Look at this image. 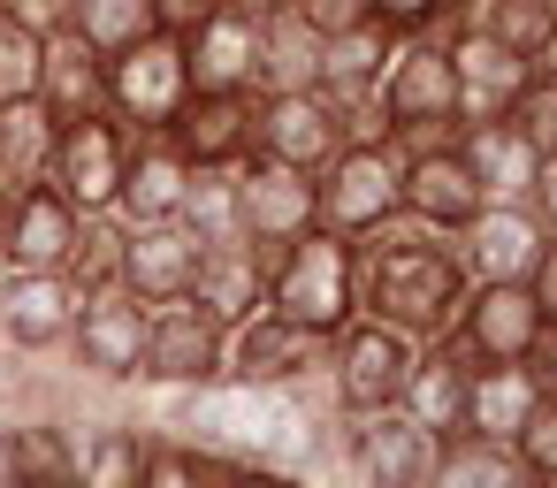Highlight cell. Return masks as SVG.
Listing matches in <instances>:
<instances>
[{
  "instance_id": "6da1fadb",
  "label": "cell",
  "mask_w": 557,
  "mask_h": 488,
  "mask_svg": "<svg viewBox=\"0 0 557 488\" xmlns=\"http://www.w3.org/2000/svg\"><path fill=\"white\" fill-rule=\"evenodd\" d=\"M466 283H473V275H466L458 245H450L443 229H420V222L397 214V222H382V229L359 237L351 305H359L367 321H389V328H405V336L420 343V336H443V328H450Z\"/></svg>"
},
{
  "instance_id": "7a4b0ae2",
  "label": "cell",
  "mask_w": 557,
  "mask_h": 488,
  "mask_svg": "<svg viewBox=\"0 0 557 488\" xmlns=\"http://www.w3.org/2000/svg\"><path fill=\"white\" fill-rule=\"evenodd\" d=\"M382 108H389V146L420 153L458 138V70H450V24L443 32H405L397 54L382 62Z\"/></svg>"
},
{
  "instance_id": "3957f363",
  "label": "cell",
  "mask_w": 557,
  "mask_h": 488,
  "mask_svg": "<svg viewBox=\"0 0 557 488\" xmlns=\"http://www.w3.org/2000/svg\"><path fill=\"white\" fill-rule=\"evenodd\" d=\"M351 267H359V245L336 237V229H298L290 245L268 252V305L306 321V328H344L359 305H351Z\"/></svg>"
},
{
  "instance_id": "277c9868",
  "label": "cell",
  "mask_w": 557,
  "mask_h": 488,
  "mask_svg": "<svg viewBox=\"0 0 557 488\" xmlns=\"http://www.w3.org/2000/svg\"><path fill=\"white\" fill-rule=\"evenodd\" d=\"M313 191H321V229H336V237H367V229H382V222H397L405 214V153L382 138V146H344L321 176H313Z\"/></svg>"
},
{
  "instance_id": "5b68a950",
  "label": "cell",
  "mask_w": 557,
  "mask_h": 488,
  "mask_svg": "<svg viewBox=\"0 0 557 488\" xmlns=\"http://www.w3.org/2000/svg\"><path fill=\"white\" fill-rule=\"evenodd\" d=\"M222 351H230V321L222 313H207L191 290L161 298V305H146V366H138V381H153V389H207V381H222Z\"/></svg>"
},
{
  "instance_id": "8992f818",
  "label": "cell",
  "mask_w": 557,
  "mask_h": 488,
  "mask_svg": "<svg viewBox=\"0 0 557 488\" xmlns=\"http://www.w3.org/2000/svg\"><path fill=\"white\" fill-rule=\"evenodd\" d=\"M184 100H191V77H184V39L176 32L153 24L146 39L108 54V115L123 130H169Z\"/></svg>"
},
{
  "instance_id": "52a82bcc",
  "label": "cell",
  "mask_w": 557,
  "mask_h": 488,
  "mask_svg": "<svg viewBox=\"0 0 557 488\" xmlns=\"http://www.w3.org/2000/svg\"><path fill=\"white\" fill-rule=\"evenodd\" d=\"M344 115L321 85H283V92H252V153L260 161H283V168H306L321 176L336 153H344Z\"/></svg>"
},
{
  "instance_id": "ba28073f",
  "label": "cell",
  "mask_w": 557,
  "mask_h": 488,
  "mask_svg": "<svg viewBox=\"0 0 557 488\" xmlns=\"http://www.w3.org/2000/svg\"><path fill=\"white\" fill-rule=\"evenodd\" d=\"M405 366H412V336H405V328H389V321L351 313V321L329 336V381H336L344 420L389 412V404H397V389H405Z\"/></svg>"
},
{
  "instance_id": "9c48e42d",
  "label": "cell",
  "mask_w": 557,
  "mask_h": 488,
  "mask_svg": "<svg viewBox=\"0 0 557 488\" xmlns=\"http://www.w3.org/2000/svg\"><path fill=\"white\" fill-rule=\"evenodd\" d=\"M313 366H329V328H306L275 305L245 313L222 351V381H252V389H298Z\"/></svg>"
},
{
  "instance_id": "30bf717a",
  "label": "cell",
  "mask_w": 557,
  "mask_h": 488,
  "mask_svg": "<svg viewBox=\"0 0 557 488\" xmlns=\"http://www.w3.org/2000/svg\"><path fill=\"white\" fill-rule=\"evenodd\" d=\"M123 153H131V130H123L115 115H77V123H62V130H54L47 184H54L77 214H115Z\"/></svg>"
},
{
  "instance_id": "8fae6325",
  "label": "cell",
  "mask_w": 557,
  "mask_h": 488,
  "mask_svg": "<svg viewBox=\"0 0 557 488\" xmlns=\"http://www.w3.org/2000/svg\"><path fill=\"white\" fill-rule=\"evenodd\" d=\"M70 351L92 381H138V366H146V298L123 290V283L85 290L77 321H70Z\"/></svg>"
},
{
  "instance_id": "7c38bea8",
  "label": "cell",
  "mask_w": 557,
  "mask_h": 488,
  "mask_svg": "<svg viewBox=\"0 0 557 488\" xmlns=\"http://www.w3.org/2000/svg\"><path fill=\"white\" fill-rule=\"evenodd\" d=\"M313 222H321V191H313L306 168H283V161H260V153L237 161V237L275 252Z\"/></svg>"
},
{
  "instance_id": "4fadbf2b",
  "label": "cell",
  "mask_w": 557,
  "mask_h": 488,
  "mask_svg": "<svg viewBox=\"0 0 557 488\" xmlns=\"http://www.w3.org/2000/svg\"><path fill=\"white\" fill-rule=\"evenodd\" d=\"M549 313L534 305L527 283H466L458 313H450V336L473 351V359H534Z\"/></svg>"
},
{
  "instance_id": "5bb4252c",
  "label": "cell",
  "mask_w": 557,
  "mask_h": 488,
  "mask_svg": "<svg viewBox=\"0 0 557 488\" xmlns=\"http://www.w3.org/2000/svg\"><path fill=\"white\" fill-rule=\"evenodd\" d=\"M77 298L85 290L62 267H0V343L9 351H62Z\"/></svg>"
},
{
  "instance_id": "9a60e30c",
  "label": "cell",
  "mask_w": 557,
  "mask_h": 488,
  "mask_svg": "<svg viewBox=\"0 0 557 488\" xmlns=\"http://www.w3.org/2000/svg\"><path fill=\"white\" fill-rule=\"evenodd\" d=\"M488 207V191H481V176L466 168V153H458V138H443V146H420V153H405V222H420V229H443V237H458L473 214Z\"/></svg>"
},
{
  "instance_id": "2e32d148",
  "label": "cell",
  "mask_w": 557,
  "mask_h": 488,
  "mask_svg": "<svg viewBox=\"0 0 557 488\" xmlns=\"http://www.w3.org/2000/svg\"><path fill=\"white\" fill-rule=\"evenodd\" d=\"M184 77H191V92H252L260 85V16H245L237 0L199 16L184 32Z\"/></svg>"
},
{
  "instance_id": "e0dca14e",
  "label": "cell",
  "mask_w": 557,
  "mask_h": 488,
  "mask_svg": "<svg viewBox=\"0 0 557 488\" xmlns=\"http://www.w3.org/2000/svg\"><path fill=\"white\" fill-rule=\"evenodd\" d=\"M466 389H473V351L443 328V336H420V343H412L397 412H412L428 435H458V427H466Z\"/></svg>"
},
{
  "instance_id": "ac0fdd59",
  "label": "cell",
  "mask_w": 557,
  "mask_h": 488,
  "mask_svg": "<svg viewBox=\"0 0 557 488\" xmlns=\"http://www.w3.org/2000/svg\"><path fill=\"white\" fill-rule=\"evenodd\" d=\"M344 458L359 480H382V488H420L428 465H435V435L412 420V412H367L344 427Z\"/></svg>"
},
{
  "instance_id": "d6986e66",
  "label": "cell",
  "mask_w": 557,
  "mask_h": 488,
  "mask_svg": "<svg viewBox=\"0 0 557 488\" xmlns=\"http://www.w3.org/2000/svg\"><path fill=\"white\" fill-rule=\"evenodd\" d=\"M77 237V207L39 176V184H9V207H0V267H62Z\"/></svg>"
},
{
  "instance_id": "ffe728a7",
  "label": "cell",
  "mask_w": 557,
  "mask_h": 488,
  "mask_svg": "<svg viewBox=\"0 0 557 488\" xmlns=\"http://www.w3.org/2000/svg\"><path fill=\"white\" fill-rule=\"evenodd\" d=\"M450 70H458V123H496V115H511L519 85L534 77L527 54H511V47H496L488 32H466V24H450Z\"/></svg>"
},
{
  "instance_id": "44dd1931",
  "label": "cell",
  "mask_w": 557,
  "mask_h": 488,
  "mask_svg": "<svg viewBox=\"0 0 557 488\" xmlns=\"http://www.w3.org/2000/svg\"><path fill=\"white\" fill-rule=\"evenodd\" d=\"M450 245H458V260H466L473 283H527V267L542 252V222L519 199H488Z\"/></svg>"
},
{
  "instance_id": "7402d4cb",
  "label": "cell",
  "mask_w": 557,
  "mask_h": 488,
  "mask_svg": "<svg viewBox=\"0 0 557 488\" xmlns=\"http://www.w3.org/2000/svg\"><path fill=\"white\" fill-rule=\"evenodd\" d=\"M184 184H191V153H184L169 130H131L115 214H123V222H176V207H184Z\"/></svg>"
},
{
  "instance_id": "603a6c76",
  "label": "cell",
  "mask_w": 557,
  "mask_h": 488,
  "mask_svg": "<svg viewBox=\"0 0 557 488\" xmlns=\"http://www.w3.org/2000/svg\"><path fill=\"white\" fill-rule=\"evenodd\" d=\"M191 298L207 313H222L230 328L245 313H260L268 305V245H252V237H207L199 267H191Z\"/></svg>"
},
{
  "instance_id": "cb8c5ba5",
  "label": "cell",
  "mask_w": 557,
  "mask_h": 488,
  "mask_svg": "<svg viewBox=\"0 0 557 488\" xmlns=\"http://www.w3.org/2000/svg\"><path fill=\"white\" fill-rule=\"evenodd\" d=\"M54 123H77V115H108V54L92 39H77L70 24L47 32V54H39V85Z\"/></svg>"
},
{
  "instance_id": "d4e9b609",
  "label": "cell",
  "mask_w": 557,
  "mask_h": 488,
  "mask_svg": "<svg viewBox=\"0 0 557 488\" xmlns=\"http://www.w3.org/2000/svg\"><path fill=\"white\" fill-rule=\"evenodd\" d=\"M169 138L191 153V168H237L252 153V92H191Z\"/></svg>"
},
{
  "instance_id": "484cf974",
  "label": "cell",
  "mask_w": 557,
  "mask_h": 488,
  "mask_svg": "<svg viewBox=\"0 0 557 488\" xmlns=\"http://www.w3.org/2000/svg\"><path fill=\"white\" fill-rule=\"evenodd\" d=\"M191 267H199V237L184 222H131V237H123V290L161 305V298L191 290Z\"/></svg>"
},
{
  "instance_id": "4316f807",
  "label": "cell",
  "mask_w": 557,
  "mask_h": 488,
  "mask_svg": "<svg viewBox=\"0 0 557 488\" xmlns=\"http://www.w3.org/2000/svg\"><path fill=\"white\" fill-rule=\"evenodd\" d=\"M458 153H466V168L481 176V191L488 199H527V184H534V138L511 123V115H496V123H458Z\"/></svg>"
},
{
  "instance_id": "83f0119b",
  "label": "cell",
  "mask_w": 557,
  "mask_h": 488,
  "mask_svg": "<svg viewBox=\"0 0 557 488\" xmlns=\"http://www.w3.org/2000/svg\"><path fill=\"white\" fill-rule=\"evenodd\" d=\"M542 374L534 359H473V389H466V427L481 435H519V420L542 404Z\"/></svg>"
},
{
  "instance_id": "f1b7e54d",
  "label": "cell",
  "mask_w": 557,
  "mask_h": 488,
  "mask_svg": "<svg viewBox=\"0 0 557 488\" xmlns=\"http://www.w3.org/2000/svg\"><path fill=\"white\" fill-rule=\"evenodd\" d=\"M428 480H443V488H519L527 465H519L511 435L458 427V435H435V465H428Z\"/></svg>"
},
{
  "instance_id": "f546056e",
  "label": "cell",
  "mask_w": 557,
  "mask_h": 488,
  "mask_svg": "<svg viewBox=\"0 0 557 488\" xmlns=\"http://www.w3.org/2000/svg\"><path fill=\"white\" fill-rule=\"evenodd\" d=\"M283 85H321V32L298 9L260 16V85L252 92H283Z\"/></svg>"
},
{
  "instance_id": "4dcf8cb0",
  "label": "cell",
  "mask_w": 557,
  "mask_h": 488,
  "mask_svg": "<svg viewBox=\"0 0 557 488\" xmlns=\"http://www.w3.org/2000/svg\"><path fill=\"white\" fill-rule=\"evenodd\" d=\"M54 115L39 92H16L0 100V184H39L47 176V153H54Z\"/></svg>"
},
{
  "instance_id": "1f68e13d",
  "label": "cell",
  "mask_w": 557,
  "mask_h": 488,
  "mask_svg": "<svg viewBox=\"0 0 557 488\" xmlns=\"http://www.w3.org/2000/svg\"><path fill=\"white\" fill-rule=\"evenodd\" d=\"M450 24H466V32H488L496 47H511V54H542V39L557 32V0H458V16Z\"/></svg>"
},
{
  "instance_id": "d6a6232c",
  "label": "cell",
  "mask_w": 557,
  "mask_h": 488,
  "mask_svg": "<svg viewBox=\"0 0 557 488\" xmlns=\"http://www.w3.org/2000/svg\"><path fill=\"white\" fill-rule=\"evenodd\" d=\"M397 54V32L382 24V16H367V24H351V32H336V39H321V85L329 92H351V85H382V62Z\"/></svg>"
},
{
  "instance_id": "836d02e7",
  "label": "cell",
  "mask_w": 557,
  "mask_h": 488,
  "mask_svg": "<svg viewBox=\"0 0 557 488\" xmlns=\"http://www.w3.org/2000/svg\"><path fill=\"white\" fill-rule=\"evenodd\" d=\"M123 237H131L123 214H77V237H70V252H62V275H70L77 290L123 283Z\"/></svg>"
},
{
  "instance_id": "e575fe53",
  "label": "cell",
  "mask_w": 557,
  "mask_h": 488,
  "mask_svg": "<svg viewBox=\"0 0 557 488\" xmlns=\"http://www.w3.org/2000/svg\"><path fill=\"white\" fill-rule=\"evenodd\" d=\"M176 222L207 245V237H237V168H191Z\"/></svg>"
},
{
  "instance_id": "d590c367",
  "label": "cell",
  "mask_w": 557,
  "mask_h": 488,
  "mask_svg": "<svg viewBox=\"0 0 557 488\" xmlns=\"http://www.w3.org/2000/svg\"><path fill=\"white\" fill-rule=\"evenodd\" d=\"M146 442L153 435H138V427H92V442L77 450V473L92 488H138L146 480Z\"/></svg>"
},
{
  "instance_id": "8d00e7d4",
  "label": "cell",
  "mask_w": 557,
  "mask_h": 488,
  "mask_svg": "<svg viewBox=\"0 0 557 488\" xmlns=\"http://www.w3.org/2000/svg\"><path fill=\"white\" fill-rule=\"evenodd\" d=\"M70 32L92 39L100 54H123L131 39L153 32V0H70Z\"/></svg>"
},
{
  "instance_id": "74e56055",
  "label": "cell",
  "mask_w": 557,
  "mask_h": 488,
  "mask_svg": "<svg viewBox=\"0 0 557 488\" xmlns=\"http://www.w3.org/2000/svg\"><path fill=\"white\" fill-rule=\"evenodd\" d=\"M39 54H47V32H32L16 9H0V100L39 85Z\"/></svg>"
},
{
  "instance_id": "f35d334b",
  "label": "cell",
  "mask_w": 557,
  "mask_h": 488,
  "mask_svg": "<svg viewBox=\"0 0 557 488\" xmlns=\"http://www.w3.org/2000/svg\"><path fill=\"white\" fill-rule=\"evenodd\" d=\"M16 458H24V480H70L77 473V450L62 442V420H16Z\"/></svg>"
},
{
  "instance_id": "ab89813d",
  "label": "cell",
  "mask_w": 557,
  "mask_h": 488,
  "mask_svg": "<svg viewBox=\"0 0 557 488\" xmlns=\"http://www.w3.org/2000/svg\"><path fill=\"white\" fill-rule=\"evenodd\" d=\"M511 450H519L527 480H557V397H542V404H534V412L519 420Z\"/></svg>"
},
{
  "instance_id": "60d3db41",
  "label": "cell",
  "mask_w": 557,
  "mask_h": 488,
  "mask_svg": "<svg viewBox=\"0 0 557 488\" xmlns=\"http://www.w3.org/2000/svg\"><path fill=\"white\" fill-rule=\"evenodd\" d=\"M511 123L534 138V153H557V77H527L519 85V100H511Z\"/></svg>"
},
{
  "instance_id": "b9f144b4",
  "label": "cell",
  "mask_w": 557,
  "mask_h": 488,
  "mask_svg": "<svg viewBox=\"0 0 557 488\" xmlns=\"http://www.w3.org/2000/svg\"><path fill=\"white\" fill-rule=\"evenodd\" d=\"M374 16L405 39V32H443L458 16V0H374Z\"/></svg>"
},
{
  "instance_id": "7bdbcfd3",
  "label": "cell",
  "mask_w": 557,
  "mask_h": 488,
  "mask_svg": "<svg viewBox=\"0 0 557 488\" xmlns=\"http://www.w3.org/2000/svg\"><path fill=\"white\" fill-rule=\"evenodd\" d=\"M290 9H298L321 39H336V32H351V24H367V16H374V0H290Z\"/></svg>"
},
{
  "instance_id": "ee69618b",
  "label": "cell",
  "mask_w": 557,
  "mask_h": 488,
  "mask_svg": "<svg viewBox=\"0 0 557 488\" xmlns=\"http://www.w3.org/2000/svg\"><path fill=\"white\" fill-rule=\"evenodd\" d=\"M534 222H542V237H557V153H542L534 161V184H527V199H519Z\"/></svg>"
},
{
  "instance_id": "f6af8a7d",
  "label": "cell",
  "mask_w": 557,
  "mask_h": 488,
  "mask_svg": "<svg viewBox=\"0 0 557 488\" xmlns=\"http://www.w3.org/2000/svg\"><path fill=\"white\" fill-rule=\"evenodd\" d=\"M527 290H534V305L557 321V237H542V252H534V267H527Z\"/></svg>"
},
{
  "instance_id": "bcb514c9",
  "label": "cell",
  "mask_w": 557,
  "mask_h": 488,
  "mask_svg": "<svg viewBox=\"0 0 557 488\" xmlns=\"http://www.w3.org/2000/svg\"><path fill=\"white\" fill-rule=\"evenodd\" d=\"M214 9H222V0H153V24L184 39V32H191L199 16H214Z\"/></svg>"
},
{
  "instance_id": "7dc6e473",
  "label": "cell",
  "mask_w": 557,
  "mask_h": 488,
  "mask_svg": "<svg viewBox=\"0 0 557 488\" xmlns=\"http://www.w3.org/2000/svg\"><path fill=\"white\" fill-rule=\"evenodd\" d=\"M534 374H542V389L557 397V321L542 328V343H534Z\"/></svg>"
},
{
  "instance_id": "c3c4849f",
  "label": "cell",
  "mask_w": 557,
  "mask_h": 488,
  "mask_svg": "<svg viewBox=\"0 0 557 488\" xmlns=\"http://www.w3.org/2000/svg\"><path fill=\"white\" fill-rule=\"evenodd\" d=\"M24 480V458H16V427H0V488Z\"/></svg>"
},
{
  "instance_id": "681fc988",
  "label": "cell",
  "mask_w": 557,
  "mask_h": 488,
  "mask_svg": "<svg viewBox=\"0 0 557 488\" xmlns=\"http://www.w3.org/2000/svg\"><path fill=\"white\" fill-rule=\"evenodd\" d=\"M245 16H275V9H290V0H237Z\"/></svg>"
},
{
  "instance_id": "f907efd6",
  "label": "cell",
  "mask_w": 557,
  "mask_h": 488,
  "mask_svg": "<svg viewBox=\"0 0 557 488\" xmlns=\"http://www.w3.org/2000/svg\"><path fill=\"white\" fill-rule=\"evenodd\" d=\"M0 207H9V184H0Z\"/></svg>"
}]
</instances>
